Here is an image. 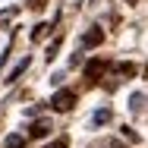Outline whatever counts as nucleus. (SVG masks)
Here are the masks:
<instances>
[{
  "label": "nucleus",
  "instance_id": "1",
  "mask_svg": "<svg viewBox=\"0 0 148 148\" xmlns=\"http://www.w3.org/2000/svg\"><path fill=\"white\" fill-rule=\"evenodd\" d=\"M51 104H54L57 110H69V107L76 104V95H73L69 88H60L57 95H54V101H51Z\"/></svg>",
  "mask_w": 148,
  "mask_h": 148
},
{
  "label": "nucleus",
  "instance_id": "8",
  "mask_svg": "<svg viewBox=\"0 0 148 148\" xmlns=\"http://www.w3.org/2000/svg\"><path fill=\"white\" fill-rule=\"evenodd\" d=\"M73 6H76V10H79V6H85V0H73Z\"/></svg>",
  "mask_w": 148,
  "mask_h": 148
},
{
  "label": "nucleus",
  "instance_id": "2",
  "mask_svg": "<svg viewBox=\"0 0 148 148\" xmlns=\"http://www.w3.org/2000/svg\"><path fill=\"white\" fill-rule=\"evenodd\" d=\"M51 129H54V126H51L47 120H35V123H32V136H35V139H44Z\"/></svg>",
  "mask_w": 148,
  "mask_h": 148
},
{
  "label": "nucleus",
  "instance_id": "3",
  "mask_svg": "<svg viewBox=\"0 0 148 148\" xmlns=\"http://www.w3.org/2000/svg\"><path fill=\"white\" fill-rule=\"evenodd\" d=\"M25 69H29V57H25L22 63H19V66H16V69H13V73H10V79H6V82H16V79H19V76L25 73Z\"/></svg>",
  "mask_w": 148,
  "mask_h": 148
},
{
  "label": "nucleus",
  "instance_id": "5",
  "mask_svg": "<svg viewBox=\"0 0 148 148\" xmlns=\"http://www.w3.org/2000/svg\"><path fill=\"white\" fill-rule=\"evenodd\" d=\"M98 41H101V32H98V29L85 35V47H91V44H98Z\"/></svg>",
  "mask_w": 148,
  "mask_h": 148
},
{
  "label": "nucleus",
  "instance_id": "6",
  "mask_svg": "<svg viewBox=\"0 0 148 148\" xmlns=\"http://www.w3.org/2000/svg\"><path fill=\"white\" fill-rule=\"evenodd\" d=\"M25 142H22V136H10L6 139V148H22Z\"/></svg>",
  "mask_w": 148,
  "mask_h": 148
},
{
  "label": "nucleus",
  "instance_id": "7",
  "mask_svg": "<svg viewBox=\"0 0 148 148\" xmlns=\"http://www.w3.org/2000/svg\"><path fill=\"white\" fill-rule=\"evenodd\" d=\"M47 148H66V139H57L54 145H47Z\"/></svg>",
  "mask_w": 148,
  "mask_h": 148
},
{
  "label": "nucleus",
  "instance_id": "4",
  "mask_svg": "<svg viewBox=\"0 0 148 148\" xmlns=\"http://www.w3.org/2000/svg\"><path fill=\"white\" fill-rule=\"evenodd\" d=\"M107 120H110V110L104 107V110H98V114L91 117V123H95V126H101V123H107Z\"/></svg>",
  "mask_w": 148,
  "mask_h": 148
}]
</instances>
